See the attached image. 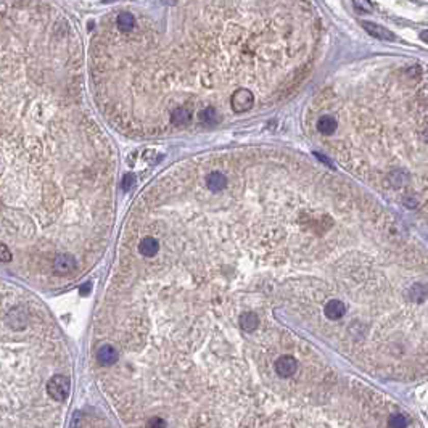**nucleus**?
Instances as JSON below:
<instances>
[{
  "mask_svg": "<svg viewBox=\"0 0 428 428\" xmlns=\"http://www.w3.org/2000/svg\"><path fill=\"white\" fill-rule=\"evenodd\" d=\"M71 382L65 375H54L45 383V391L55 403H65L69 396Z\"/></svg>",
  "mask_w": 428,
  "mask_h": 428,
  "instance_id": "nucleus-1",
  "label": "nucleus"
},
{
  "mask_svg": "<svg viewBox=\"0 0 428 428\" xmlns=\"http://www.w3.org/2000/svg\"><path fill=\"white\" fill-rule=\"evenodd\" d=\"M254 105V95L248 89H237L230 95V106L235 115L248 113Z\"/></svg>",
  "mask_w": 428,
  "mask_h": 428,
  "instance_id": "nucleus-2",
  "label": "nucleus"
},
{
  "mask_svg": "<svg viewBox=\"0 0 428 428\" xmlns=\"http://www.w3.org/2000/svg\"><path fill=\"white\" fill-rule=\"evenodd\" d=\"M77 269V261L69 253H58L52 259V271L58 275L73 274Z\"/></svg>",
  "mask_w": 428,
  "mask_h": 428,
  "instance_id": "nucleus-3",
  "label": "nucleus"
},
{
  "mask_svg": "<svg viewBox=\"0 0 428 428\" xmlns=\"http://www.w3.org/2000/svg\"><path fill=\"white\" fill-rule=\"evenodd\" d=\"M190 119H192V111L185 105H177L174 110L171 111V115H169V121H171V124L174 126V127L187 126L189 122H190Z\"/></svg>",
  "mask_w": 428,
  "mask_h": 428,
  "instance_id": "nucleus-4",
  "label": "nucleus"
},
{
  "mask_svg": "<svg viewBox=\"0 0 428 428\" xmlns=\"http://www.w3.org/2000/svg\"><path fill=\"white\" fill-rule=\"evenodd\" d=\"M297 367H298V362L295 358H291V356H282V358H279L277 362H275V370H277V373L280 377H283V379H287V377L297 372Z\"/></svg>",
  "mask_w": 428,
  "mask_h": 428,
  "instance_id": "nucleus-5",
  "label": "nucleus"
},
{
  "mask_svg": "<svg viewBox=\"0 0 428 428\" xmlns=\"http://www.w3.org/2000/svg\"><path fill=\"white\" fill-rule=\"evenodd\" d=\"M362 28L367 31V34H370L375 39H380V40H394V34L391 31H388L386 28L380 26V24H375L370 21H362L361 23Z\"/></svg>",
  "mask_w": 428,
  "mask_h": 428,
  "instance_id": "nucleus-6",
  "label": "nucleus"
},
{
  "mask_svg": "<svg viewBox=\"0 0 428 428\" xmlns=\"http://www.w3.org/2000/svg\"><path fill=\"white\" fill-rule=\"evenodd\" d=\"M206 187L211 190V192H222L224 189L227 187V177L226 174H224L222 171H212L209 172V174L206 176Z\"/></svg>",
  "mask_w": 428,
  "mask_h": 428,
  "instance_id": "nucleus-7",
  "label": "nucleus"
},
{
  "mask_svg": "<svg viewBox=\"0 0 428 428\" xmlns=\"http://www.w3.org/2000/svg\"><path fill=\"white\" fill-rule=\"evenodd\" d=\"M97 361L101 365H111L118 361V351L115 346L111 344H103L100 346L98 351H97Z\"/></svg>",
  "mask_w": 428,
  "mask_h": 428,
  "instance_id": "nucleus-8",
  "label": "nucleus"
},
{
  "mask_svg": "<svg viewBox=\"0 0 428 428\" xmlns=\"http://www.w3.org/2000/svg\"><path fill=\"white\" fill-rule=\"evenodd\" d=\"M315 127H317V130L322 136H332L336 130V127H338V121H336V118L333 115H322L317 119Z\"/></svg>",
  "mask_w": 428,
  "mask_h": 428,
  "instance_id": "nucleus-9",
  "label": "nucleus"
},
{
  "mask_svg": "<svg viewBox=\"0 0 428 428\" xmlns=\"http://www.w3.org/2000/svg\"><path fill=\"white\" fill-rule=\"evenodd\" d=\"M198 121L201 122L203 126H206V127H214V126H218L219 124V115H218V111L214 106H205L203 110H200V113H198Z\"/></svg>",
  "mask_w": 428,
  "mask_h": 428,
  "instance_id": "nucleus-10",
  "label": "nucleus"
},
{
  "mask_svg": "<svg viewBox=\"0 0 428 428\" xmlns=\"http://www.w3.org/2000/svg\"><path fill=\"white\" fill-rule=\"evenodd\" d=\"M116 26L121 33L127 34L130 31H134V28H136V16L130 12H121L116 16Z\"/></svg>",
  "mask_w": 428,
  "mask_h": 428,
  "instance_id": "nucleus-11",
  "label": "nucleus"
},
{
  "mask_svg": "<svg viewBox=\"0 0 428 428\" xmlns=\"http://www.w3.org/2000/svg\"><path fill=\"white\" fill-rule=\"evenodd\" d=\"M344 304L340 300H332L325 304V315L332 320H336L344 315Z\"/></svg>",
  "mask_w": 428,
  "mask_h": 428,
  "instance_id": "nucleus-12",
  "label": "nucleus"
},
{
  "mask_svg": "<svg viewBox=\"0 0 428 428\" xmlns=\"http://www.w3.org/2000/svg\"><path fill=\"white\" fill-rule=\"evenodd\" d=\"M158 250H159V243L153 237H145L139 243V251L144 254V256H155Z\"/></svg>",
  "mask_w": 428,
  "mask_h": 428,
  "instance_id": "nucleus-13",
  "label": "nucleus"
},
{
  "mask_svg": "<svg viewBox=\"0 0 428 428\" xmlns=\"http://www.w3.org/2000/svg\"><path fill=\"white\" fill-rule=\"evenodd\" d=\"M259 325V319L254 312H243L240 315V327L245 332H253Z\"/></svg>",
  "mask_w": 428,
  "mask_h": 428,
  "instance_id": "nucleus-14",
  "label": "nucleus"
},
{
  "mask_svg": "<svg viewBox=\"0 0 428 428\" xmlns=\"http://www.w3.org/2000/svg\"><path fill=\"white\" fill-rule=\"evenodd\" d=\"M390 426L391 428H406L407 426V420H406V417L401 415V414H394L390 417V420H388Z\"/></svg>",
  "mask_w": 428,
  "mask_h": 428,
  "instance_id": "nucleus-15",
  "label": "nucleus"
},
{
  "mask_svg": "<svg viewBox=\"0 0 428 428\" xmlns=\"http://www.w3.org/2000/svg\"><path fill=\"white\" fill-rule=\"evenodd\" d=\"M13 261V253L5 243L0 242V262H12Z\"/></svg>",
  "mask_w": 428,
  "mask_h": 428,
  "instance_id": "nucleus-16",
  "label": "nucleus"
},
{
  "mask_svg": "<svg viewBox=\"0 0 428 428\" xmlns=\"http://www.w3.org/2000/svg\"><path fill=\"white\" fill-rule=\"evenodd\" d=\"M134 183H136V176L134 174H126L124 179H122V182H121V187L124 192H129L132 187H134Z\"/></svg>",
  "mask_w": 428,
  "mask_h": 428,
  "instance_id": "nucleus-17",
  "label": "nucleus"
},
{
  "mask_svg": "<svg viewBox=\"0 0 428 428\" xmlns=\"http://www.w3.org/2000/svg\"><path fill=\"white\" fill-rule=\"evenodd\" d=\"M354 5L358 7L361 12H367V13H370L372 12V4H370V0H354Z\"/></svg>",
  "mask_w": 428,
  "mask_h": 428,
  "instance_id": "nucleus-18",
  "label": "nucleus"
},
{
  "mask_svg": "<svg viewBox=\"0 0 428 428\" xmlns=\"http://www.w3.org/2000/svg\"><path fill=\"white\" fill-rule=\"evenodd\" d=\"M147 428H166V422L161 417H153V419L148 420Z\"/></svg>",
  "mask_w": 428,
  "mask_h": 428,
  "instance_id": "nucleus-19",
  "label": "nucleus"
},
{
  "mask_svg": "<svg viewBox=\"0 0 428 428\" xmlns=\"http://www.w3.org/2000/svg\"><path fill=\"white\" fill-rule=\"evenodd\" d=\"M412 291L417 293L415 297H412L414 301H422V300L425 298V287H423V285H414Z\"/></svg>",
  "mask_w": 428,
  "mask_h": 428,
  "instance_id": "nucleus-20",
  "label": "nucleus"
},
{
  "mask_svg": "<svg viewBox=\"0 0 428 428\" xmlns=\"http://www.w3.org/2000/svg\"><path fill=\"white\" fill-rule=\"evenodd\" d=\"M103 2H115V0H103Z\"/></svg>",
  "mask_w": 428,
  "mask_h": 428,
  "instance_id": "nucleus-21",
  "label": "nucleus"
}]
</instances>
